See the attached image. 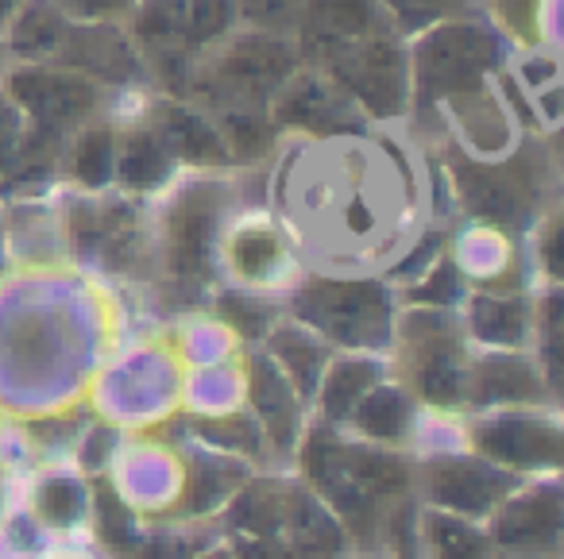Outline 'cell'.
<instances>
[{
    "label": "cell",
    "instance_id": "cell-1",
    "mask_svg": "<svg viewBox=\"0 0 564 559\" xmlns=\"http://www.w3.org/2000/svg\"><path fill=\"white\" fill-rule=\"evenodd\" d=\"M302 482L345 525L356 551L383 548L387 525L414 502V459L368 440H345L333 425H317L299 440Z\"/></svg>",
    "mask_w": 564,
    "mask_h": 559
},
{
    "label": "cell",
    "instance_id": "cell-2",
    "mask_svg": "<svg viewBox=\"0 0 564 559\" xmlns=\"http://www.w3.org/2000/svg\"><path fill=\"white\" fill-rule=\"evenodd\" d=\"M471 351L448 309L414 305L399 320V379L414 402L433 409H464Z\"/></svg>",
    "mask_w": 564,
    "mask_h": 559
},
{
    "label": "cell",
    "instance_id": "cell-3",
    "mask_svg": "<svg viewBox=\"0 0 564 559\" xmlns=\"http://www.w3.org/2000/svg\"><path fill=\"white\" fill-rule=\"evenodd\" d=\"M291 317L322 336L329 348H387L391 305L379 282L317 278L294 294Z\"/></svg>",
    "mask_w": 564,
    "mask_h": 559
},
{
    "label": "cell",
    "instance_id": "cell-4",
    "mask_svg": "<svg viewBox=\"0 0 564 559\" xmlns=\"http://www.w3.org/2000/svg\"><path fill=\"white\" fill-rule=\"evenodd\" d=\"M468 451L518 474V479L556 474L564 459L561 420H556V413H541L538 405L484 409L468 425Z\"/></svg>",
    "mask_w": 564,
    "mask_h": 559
},
{
    "label": "cell",
    "instance_id": "cell-5",
    "mask_svg": "<svg viewBox=\"0 0 564 559\" xmlns=\"http://www.w3.org/2000/svg\"><path fill=\"white\" fill-rule=\"evenodd\" d=\"M499 559H556L564 548V490L556 474L522 479L484 520Z\"/></svg>",
    "mask_w": 564,
    "mask_h": 559
},
{
    "label": "cell",
    "instance_id": "cell-6",
    "mask_svg": "<svg viewBox=\"0 0 564 559\" xmlns=\"http://www.w3.org/2000/svg\"><path fill=\"white\" fill-rule=\"evenodd\" d=\"M518 474L479 459L476 451H445L414 463L417 505L456 513V517L487 520L491 509L518 486Z\"/></svg>",
    "mask_w": 564,
    "mask_h": 559
},
{
    "label": "cell",
    "instance_id": "cell-7",
    "mask_svg": "<svg viewBox=\"0 0 564 559\" xmlns=\"http://www.w3.org/2000/svg\"><path fill=\"white\" fill-rule=\"evenodd\" d=\"M545 397H553L545 374L538 359L525 355L522 348H491L484 355H471L464 382L468 409H514V405H541Z\"/></svg>",
    "mask_w": 564,
    "mask_h": 559
},
{
    "label": "cell",
    "instance_id": "cell-8",
    "mask_svg": "<svg viewBox=\"0 0 564 559\" xmlns=\"http://www.w3.org/2000/svg\"><path fill=\"white\" fill-rule=\"evenodd\" d=\"M495 58V43L479 28H453L433 35L417 51V89L422 97L468 94Z\"/></svg>",
    "mask_w": 564,
    "mask_h": 559
},
{
    "label": "cell",
    "instance_id": "cell-9",
    "mask_svg": "<svg viewBox=\"0 0 564 559\" xmlns=\"http://www.w3.org/2000/svg\"><path fill=\"white\" fill-rule=\"evenodd\" d=\"M337 78L345 89L360 101H368L379 112H394L402 105V89H406V70H402L399 51L379 35H360V40L345 43L329 55Z\"/></svg>",
    "mask_w": 564,
    "mask_h": 559
},
{
    "label": "cell",
    "instance_id": "cell-10",
    "mask_svg": "<svg viewBox=\"0 0 564 559\" xmlns=\"http://www.w3.org/2000/svg\"><path fill=\"white\" fill-rule=\"evenodd\" d=\"M248 397H251V420L263 432V443L271 451L299 448L302 440V417H299V390L291 386V379L279 371L267 355H256L248 374Z\"/></svg>",
    "mask_w": 564,
    "mask_h": 559
},
{
    "label": "cell",
    "instance_id": "cell-11",
    "mask_svg": "<svg viewBox=\"0 0 564 559\" xmlns=\"http://www.w3.org/2000/svg\"><path fill=\"white\" fill-rule=\"evenodd\" d=\"M263 340H267L263 355L291 379V386L299 390L302 402H314L325 366L333 363L329 343H325L317 332H310L306 325H299V320H274V325L267 328Z\"/></svg>",
    "mask_w": 564,
    "mask_h": 559
},
{
    "label": "cell",
    "instance_id": "cell-12",
    "mask_svg": "<svg viewBox=\"0 0 564 559\" xmlns=\"http://www.w3.org/2000/svg\"><path fill=\"white\" fill-rule=\"evenodd\" d=\"M414 548L417 559H499L484 520L417 505L414 509Z\"/></svg>",
    "mask_w": 564,
    "mask_h": 559
},
{
    "label": "cell",
    "instance_id": "cell-13",
    "mask_svg": "<svg viewBox=\"0 0 564 559\" xmlns=\"http://www.w3.org/2000/svg\"><path fill=\"white\" fill-rule=\"evenodd\" d=\"M460 194L476 217L507 228L525 224L533 209L530 182H518L491 166H460Z\"/></svg>",
    "mask_w": 564,
    "mask_h": 559
},
{
    "label": "cell",
    "instance_id": "cell-14",
    "mask_svg": "<svg viewBox=\"0 0 564 559\" xmlns=\"http://www.w3.org/2000/svg\"><path fill=\"white\" fill-rule=\"evenodd\" d=\"M12 94L28 105L40 120L51 128L78 120L82 112L94 109V86L78 74H58V70H24L12 78Z\"/></svg>",
    "mask_w": 564,
    "mask_h": 559
},
{
    "label": "cell",
    "instance_id": "cell-15",
    "mask_svg": "<svg viewBox=\"0 0 564 559\" xmlns=\"http://www.w3.org/2000/svg\"><path fill=\"white\" fill-rule=\"evenodd\" d=\"M213 217L205 209H182L166 224V278L178 289H197L209 278Z\"/></svg>",
    "mask_w": 564,
    "mask_h": 559
},
{
    "label": "cell",
    "instance_id": "cell-16",
    "mask_svg": "<svg viewBox=\"0 0 564 559\" xmlns=\"http://www.w3.org/2000/svg\"><path fill=\"white\" fill-rule=\"evenodd\" d=\"M348 428H356L360 440L379 443V448H399L414 436V397L402 386L376 382L352 409Z\"/></svg>",
    "mask_w": 564,
    "mask_h": 559
},
{
    "label": "cell",
    "instance_id": "cell-17",
    "mask_svg": "<svg viewBox=\"0 0 564 559\" xmlns=\"http://www.w3.org/2000/svg\"><path fill=\"white\" fill-rule=\"evenodd\" d=\"M294 66V55L286 43L279 40H267V35H256L248 43H236L225 58H220V81L236 94L251 97V94H263V89L279 86L286 81Z\"/></svg>",
    "mask_w": 564,
    "mask_h": 559
},
{
    "label": "cell",
    "instance_id": "cell-18",
    "mask_svg": "<svg viewBox=\"0 0 564 559\" xmlns=\"http://www.w3.org/2000/svg\"><path fill=\"white\" fill-rule=\"evenodd\" d=\"M376 28L371 0H314L306 17V43L314 55L329 58L337 47L360 40Z\"/></svg>",
    "mask_w": 564,
    "mask_h": 559
},
{
    "label": "cell",
    "instance_id": "cell-19",
    "mask_svg": "<svg viewBox=\"0 0 564 559\" xmlns=\"http://www.w3.org/2000/svg\"><path fill=\"white\" fill-rule=\"evenodd\" d=\"M376 382H383V371H379L371 359H333L322 374V386H317L314 402L322 409V420L333 428L348 425L352 409L360 405V397L368 394Z\"/></svg>",
    "mask_w": 564,
    "mask_h": 559
},
{
    "label": "cell",
    "instance_id": "cell-20",
    "mask_svg": "<svg viewBox=\"0 0 564 559\" xmlns=\"http://www.w3.org/2000/svg\"><path fill=\"white\" fill-rule=\"evenodd\" d=\"M468 328L476 332V340L491 343V348H525L533 332V317L518 297L479 294L471 297Z\"/></svg>",
    "mask_w": 564,
    "mask_h": 559
},
{
    "label": "cell",
    "instance_id": "cell-21",
    "mask_svg": "<svg viewBox=\"0 0 564 559\" xmlns=\"http://www.w3.org/2000/svg\"><path fill=\"white\" fill-rule=\"evenodd\" d=\"M58 51L70 58V66L94 70L109 81H120L132 74V51L117 32H63Z\"/></svg>",
    "mask_w": 564,
    "mask_h": 559
},
{
    "label": "cell",
    "instance_id": "cell-22",
    "mask_svg": "<svg viewBox=\"0 0 564 559\" xmlns=\"http://www.w3.org/2000/svg\"><path fill=\"white\" fill-rule=\"evenodd\" d=\"M228 263H232L236 278L256 294V286L279 282V271H282V263H286V251H282V243L274 240L271 232L248 228V232H240L232 243H228Z\"/></svg>",
    "mask_w": 564,
    "mask_h": 559
},
{
    "label": "cell",
    "instance_id": "cell-23",
    "mask_svg": "<svg viewBox=\"0 0 564 559\" xmlns=\"http://www.w3.org/2000/svg\"><path fill=\"white\" fill-rule=\"evenodd\" d=\"M32 517L43 528H55V533H78L82 520L89 517V494L78 479H63V474H51L43 479V486H35L32 497Z\"/></svg>",
    "mask_w": 564,
    "mask_h": 559
},
{
    "label": "cell",
    "instance_id": "cell-24",
    "mask_svg": "<svg viewBox=\"0 0 564 559\" xmlns=\"http://www.w3.org/2000/svg\"><path fill=\"white\" fill-rule=\"evenodd\" d=\"M348 117V101L333 89L317 86V81H299L282 94L279 101V120L286 124H302V128H329L337 120Z\"/></svg>",
    "mask_w": 564,
    "mask_h": 559
},
{
    "label": "cell",
    "instance_id": "cell-25",
    "mask_svg": "<svg viewBox=\"0 0 564 559\" xmlns=\"http://www.w3.org/2000/svg\"><path fill=\"white\" fill-rule=\"evenodd\" d=\"M171 135L178 140L182 155L189 158V163H225V140H220V132L213 124H205L202 117H194V112H182L174 109L171 112Z\"/></svg>",
    "mask_w": 564,
    "mask_h": 559
},
{
    "label": "cell",
    "instance_id": "cell-26",
    "mask_svg": "<svg viewBox=\"0 0 564 559\" xmlns=\"http://www.w3.org/2000/svg\"><path fill=\"white\" fill-rule=\"evenodd\" d=\"M182 17H186V0H148L135 20V35L143 47L151 51H171L182 35Z\"/></svg>",
    "mask_w": 564,
    "mask_h": 559
},
{
    "label": "cell",
    "instance_id": "cell-27",
    "mask_svg": "<svg viewBox=\"0 0 564 559\" xmlns=\"http://www.w3.org/2000/svg\"><path fill=\"white\" fill-rule=\"evenodd\" d=\"M120 171H124V182L132 189H151L155 182H163L166 178L163 143H159L151 132H135L132 140H128V151H124V163H120Z\"/></svg>",
    "mask_w": 564,
    "mask_h": 559
},
{
    "label": "cell",
    "instance_id": "cell-28",
    "mask_svg": "<svg viewBox=\"0 0 564 559\" xmlns=\"http://www.w3.org/2000/svg\"><path fill=\"white\" fill-rule=\"evenodd\" d=\"M232 24V0H189L186 17H182V35L189 47L220 40Z\"/></svg>",
    "mask_w": 564,
    "mask_h": 559
},
{
    "label": "cell",
    "instance_id": "cell-29",
    "mask_svg": "<svg viewBox=\"0 0 564 559\" xmlns=\"http://www.w3.org/2000/svg\"><path fill=\"white\" fill-rule=\"evenodd\" d=\"M63 32H66L63 20L40 4V9H28L24 17H20L12 43H17V51H24V55H51V51H58V43H63Z\"/></svg>",
    "mask_w": 564,
    "mask_h": 559
},
{
    "label": "cell",
    "instance_id": "cell-30",
    "mask_svg": "<svg viewBox=\"0 0 564 559\" xmlns=\"http://www.w3.org/2000/svg\"><path fill=\"white\" fill-rule=\"evenodd\" d=\"M74 174L86 186H105L112 174V135L109 128H94L89 135H82V143L74 147Z\"/></svg>",
    "mask_w": 564,
    "mask_h": 559
},
{
    "label": "cell",
    "instance_id": "cell-31",
    "mask_svg": "<svg viewBox=\"0 0 564 559\" xmlns=\"http://www.w3.org/2000/svg\"><path fill=\"white\" fill-rule=\"evenodd\" d=\"M217 313L236 328V332L248 336V340H263L267 328L274 325V313L267 309V305L259 302L251 289H248V294H225V297H220V305H217Z\"/></svg>",
    "mask_w": 564,
    "mask_h": 559
},
{
    "label": "cell",
    "instance_id": "cell-32",
    "mask_svg": "<svg viewBox=\"0 0 564 559\" xmlns=\"http://www.w3.org/2000/svg\"><path fill=\"white\" fill-rule=\"evenodd\" d=\"M456 294H460V271L453 263H437L433 271L422 274L414 289H410V302L414 305H433V309H453Z\"/></svg>",
    "mask_w": 564,
    "mask_h": 559
},
{
    "label": "cell",
    "instance_id": "cell-33",
    "mask_svg": "<svg viewBox=\"0 0 564 559\" xmlns=\"http://www.w3.org/2000/svg\"><path fill=\"white\" fill-rule=\"evenodd\" d=\"M243 9L256 20H263V24H282V20L299 9V0H243Z\"/></svg>",
    "mask_w": 564,
    "mask_h": 559
},
{
    "label": "cell",
    "instance_id": "cell-34",
    "mask_svg": "<svg viewBox=\"0 0 564 559\" xmlns=\"http://www.w3.org/2000/svg\"><path fill=\"white\" fill-rule=\"evenodd\" d=\"M391 4L406 20H430V17H437V12L453 9V0H391Z\"/></svg>",
    "mask_w": 564,
    "mask_h": 559
},
{
    "label": "cell",
    "instance_id": "cell-35",
    "mask_svg": "<svg viewBox=\"0 0 564 559\" xmlns=\"http://www.w3.org/2000/svg\"><path fill=\"white\" fill-rule=\"evenodd\" d=\"M63 4L82 12V17H105V12H120L128 0H63Z\"/></svg>",
    "mask_w": 564,
    "mask_h": 559
},
{
    "label": "cell",
    "instance_id": "cell-36",
    "mask_svg": "<svg viewBox=\"0 0 564 559\" xmlns=\"http://www.w3.org/2000/svg\"><path fill=\"white\" fill-rule=\"evenodd\" d=\"M189 559H236V556H232V548L225 544V536H220L217 544H209V548L197 551V556H189Z\"/></svg>",
    "mask_w": 564,
    "mask_h": 559
},
{
    "label": "cell",
    "instance_id": "cell-37",
    "mask_svg": "<svg viewBox=\"0 0 564 559\" xmlns=\"http://www.w3.org/2000/svg\"><path fill=\"white\" fill-rule=\"evenodd\" d=\"M4 9H12V0H0V12H4Z\"/></svg>",
    "mask_w": 564,
    "mask_h": 559
},
{
    "label": "cell",
    "instance_id": "cell-38",
    "mask_svg": "<svg viewBox=\"0 0 564 559\" xmlns=\"http://www.w3.org/2000/svg\"><path fill=\"white\" fill-rule=\"evenodd\" d=\"M55 559H66V556H55ZM70 559H74V556H70Z\"/></svg>",
    "mask_w": 564,
    "mask_h": 559
},
{
    "label": "cell",
    "instance_id": "cell-39",
    "mask_svg": "<svg viewBox=\"0 0 564 559\" xmlns=\"http://www.w3.org/2000/svg\"><path fill=\"white\" fill-rule=\"evenodd\" d=\"M556 559H561V556H556Z\"/></svg>",
    "mask_w": 564,
    "mask_h": 559
}]
</instances>
